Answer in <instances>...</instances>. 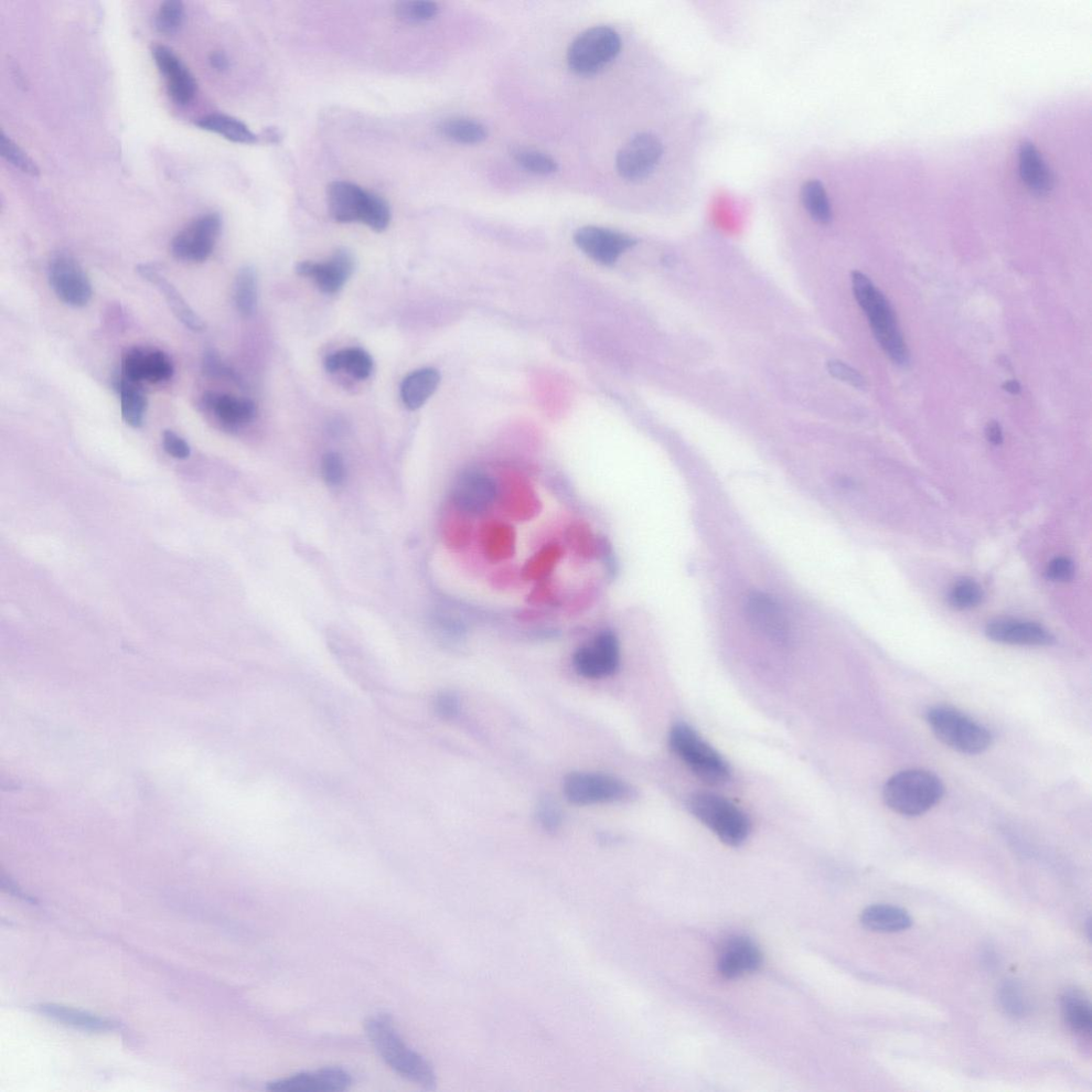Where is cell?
I'll return each instance as SVG.
<instances>
[{
	"mask_svg": "<svg viewBox=\"0 0 1092 1092\" xmlns=\"http://www.w3.org/2000/svg\"><path fill=\"white\" fill-rule=\"evenodd\" d=\"M366 1032L372 1046L396 1074L426 1090H434L436 1076L430 1062L416 1053L401 1037L389 1014L370 1016Z\"/></svg>",
	"mask_w": 1092,
	"mask_h": 1092,
	"instance_id": "obj_1",
	"label": "cell"
},
{
	"mask_svg": "<svg viewBox=\"0 0 1092 1092\" xmlns=\"http://www.w3.org/2000/svg\"><path fill=\"white\" fill-rule=\"evenodd\" d=\"M853 296L869 319L880 345L896 366L905 367L910 353L899 330L894 310L884 295L878 291L871 278L861 272L851 274Z\"/></svg>",
	"mask_w": 1092,
	"mask_h": 1092,
	"instance_id": "obj_2",
	"label": "cell"
},
{
	"mask_svg": "<svg viewBox=\"0 0 1092 1092\" xmlns=\"http://www.w3.org/2000/svg\"><path fill=\"white\" fill-rule=\"evenodd\" d=\"M944 794V784L936 775L917 769L894 775L883 788L885 805L908 818L924 815L938 804Z\"/></svg>",
	"mask_w": 1092,
	"mask_h": 1092,
	"instance_id": "obj_3",
	"label": "cell"
},
{
	"mask_svg": "<svg viewBox=\"0 0 1092 1092\" xmlns=\"http://www.w3.org/2000/svg\"><path fill=\"white\" fill-rule=\"evenodd\" d=\"M669 746L672 753L704 783L720 786L730 780L729 764L690 725H674L669 734Z\"/></svg>",
	"mask_w": 1092,
	"mask_h": 1092,
	"instance_id": "obj_4",
	"label": "cell"
},
{
	"mask_svg": "<svg viewBox=\"0 0 1092 1092\" xmlns=\"http://www.w3.org/2000/svg\"><path fill=\"white\" fill-rule=\"evenodd\" d=\"M689 806L694 818L726 845L737 848L752 832V822L746 813L720 795L694 794L691 797Z\"/></svg>",
	"mask_w": 1092,
	"mask_h": 1092,
	"instance_id": "obj_5",
	"label": "cell"
},
{
	"mask_svg": "<svg viewBox=\"0 0 1092 1092\" xmlns=\"http://www.w3.org/2000/svg\"><path fill=\"white\" fill-rule=\"evenodd\" d=\"M927 723L940 742L958 753L980 755L992 745L993 738L986 727L947 706L931 709Z\"/></svg>",
	"mask_w": 1092,
	"mask_h": 1092,
	"instance_id": "obj_6",
	"label": "cell"
},
{
	"mask_svg": "<svg viewBox=\"0 0 1092 1092\" xmlns=\"http://www.w3.org/2000/svg\"><path fill=\"white\" fill-rule=\"evenodd\" d=\"M623 48L618 32L608 26L589 28L578 35L566 52L567 66L582 77H592L612 63Z\"/></svg>",
	"mask_w": 1092,
	"mask_h": 1092,
	"instance_id": "obj_7",
	"label": "cell"
},
{
	"mask_svg": "<svg viewBox=\"0 0 1092 1092\" xmlns=\"http://www.w3.org/2000/svg\"><path fill=\"white\" fill-rule=\"evenodd\" d=\"M563 794L576 806L626 802L637 797V790L626 781L601 773H571L564 778Z\"/></svg>",
	"mask_w": 1092,
	"mask_h": 1092,
	"instance_id": "obj_8",
	"label": "cell"
},
{
	"mask_svg": "<svg viewBox=\"0 0 1092 1092\" xmlns=\"http://www.w3.org/2000/svg\"><path fill=\"white\" fill-rule=\"evenodd\" d=\"M221 226V217L216 212L199 217L177 235L171 242V252L179 261L206 262L215 249Z\"/></svg>",
	"mask_w": 1092,
	"mask_h": 1092,
	"instance_id": "obj_9",
	"label": "cell"
},
{
	"mask_svg": "<svg viewBox=\"0 0 1092 1092\" xmlns=\"http://www.w3.org/2000/svg\"><path fill=\"white\" fill-rule=\"evenodd\" d=\"M621 652L616 634L601 631L575 652L573 666L581 677L597 680L614 676L620 667Z\"/></svg>",
	"mask_w": 1092,
	"mask_h": 1092,
	"instance_id": "obj_10",
	"label": "cell"
},
{
	"mask_svg": "<svg viewBox=\"0 0 1092 1092\" xmlns=\"http://www.w3.org/2000/svg\"><path fill=\"white\" fill-rule=\"evenodd\" d=\"M663 154L660 139L651 133L631 137L616 157V169L621 177L629 181L648 178L658 166Z\"/></svg>",
	"mask_w": 1092,
	"mask_h": 1092,
	"instance_id": "obj_11",
	"label": "cell"
},
{
	"mask_svg": "<svg viewBox=\"0 0 1092 1092\" xmlns=\"http://www.w3.org/2000/svg\"><path fill=\"white\" fill-rule=\"evenodd\" d=\"M48 278L53 293L63 304L83 307L90 303L92 285L89 277L79 262L69 254L53 256L49 263Z\"/></svg>",
	"mask_w": 1092,
	"mask_h": 1092,
	"instance_id": "obj_12",
	"label": "cell"
},
{
	"mask_svg": "<svg viewBox=\"0 0 1092 1092\" xmlns=\"http://www.w3.org/2000/svg\"><path fill=\"white\" fill-rule=\"evenodd\" d=\"M745 613L749 624L759 634L781 646L789 644L793 637L789 620L784 607L772 595L753 593L747 597Z\"/></svg>",
	"mask_w": 1092,
	"mask_h": 1092,
	"instance_id": "obj_13",
	"label": "cell"
},
{
	"mask_svg": "<svg viewBox=\"0 0 1092 1092\" xmlns=\"http://www.w3.org/2000/svg\"><path fill=\"white\" fill-rule=\"evenodd\" d=\"M574 241L589 258L602 265H613L637 241L629 235L601 227L588 226L578 230Z\"/></svg>",
	"mask_w": 1092,
	"mask_h": 1092,
	"instance_id": "obj_14",
	"label": "cell"
},
{
	"mask_svg": "<svg viewBox=\"0 0 1092 1092\" xmlns=\"http://www.w3.org/2000/svg\"><path fill=\"white\" fill-rule=\"evenodd\" d=\"M123 378L135 383H160L173 378V360L162 350L133 347L124 353Z\"/></svg>",
	"mask_w": 1092,
	"mask_h": 1092,
	"instance_id": "obj_15",
	"label": "cell"
},
{
	"mask_svg": "<svg viewBox=\"0 0 1092 1092\" xmlns=\"http://www.w3.org/2000/svg\"><path fill=\"white\" fill-rule=\"evenodd\" d=\"M498 497L494 478L478 469H468L457 478L453 489L454 504L469 515L487 511Z\"/></svg>",
	"mask_w": 1092,
	"mask_h": 1092,
	"instance_id": "obj_16",
	"label": "cell"
},
{
	"mask_svg": "<svg viewBox=\"0 0 1092 1092\" xmlns=\"http://www.w3.org/2000/svg\"><path fill=\"white\" fill-rule=\"evenodd\" d=\"M352 1085V1077L346 1070L329 1067L314 1073H303L274 1080L267 1085L273 1092H340Z\"/></svg>",
	"mask_w": 1092,
	"mask_h": 1092,
	"instance_id": "obj_17",
	"label": "cell"
},
{
	"mask_svg": "<svg viewBox=\"0 0 1092 1092\" xmlns=\"http://www.w3.org/2000/svg\"><path fill=\"white\" fill-rule=\"evenodd\" d=\"M152 52L158 70L165 77L171 98L180 106L191 103L197 94L198 84L185 63L165 46L154 47Z\"/></svg>",
	"mask_w": 1092,
	"mask_h": 1092,
	"instance_id": "obj_18",
	"label": "cell"
},
{
	"mask_svg": "<svg viewBox=\"0 0 1092 1092\" xmlns=\"http://www.w3.org/2000/svg\"><path fill=\"white\" fill-rule=\"evenodd\" d=\"M298 274L313 278L320 291L334 295L340 291L355 272V259L346 249L337 250L326 263L303 262L296 269Z\"/></svg>",
	"mask_w": 1092,
	"mask_h": 1092,
	"instance_id": "obj_19",
	"label": "cell"
},
{
	"mask_svg": "<svg viewBox=\"0 0 1092 1092\" xmlns=\"http://www.w3.org/2000/svg\"><path fill=\"white\" fill-rule=\"evenodd\" d=\"M986 635L1000 644L1016 646L1044 647L1051 646L1055 641L1044 626L1013 619L992 621L986 627Z\"/></svg>",
	"mask_w": 1092,
	"mask_h": 1092,
	"instance_id": "obj_20",
	"label": "cell"
},
{
	"mask_svg": "<svg viewBox=\"0 0 1092 1092\" xmlns=\"http://www.w3.org/2000/svg\"><path fill=\"white\" fill-rule=\"evenodd\" d=\"M370 194L349 181H334L328 187L330 215L340 223L362 222Z\"/></svg>",
	"mask_w": 1092,
	"mask_h": 1092,
	"instance_id": "obj_21",
	"label": "cell"
},
{
	"mask_svg": "<svg viewBox=\"0 0 1092 1092\" xmlns=\"http://www.w3.org/2000/svg\"><path fill=\"white\" fill-rule=\"evenodd\" d=\"M136 270L145 280L156 285L160 293L164 294L163 296L171 310H173V313L181 324L194 332H202L205 330L206 325L203 323L201 317L190 307L176 286L167 280L166 276L160 273L156 266L141 264L136 267Z\"/></svg>",
	"mask_w": 1092,
	"mask_h": 1092,
	"instance_id": "obj_22",
	"label": "cell"
},
{
	"mask_svg": "<svg viewBox=\"0 0 1092 1092\" xmlns=\"http://www.w3.org/2000/svg\"><path fill=\"white\" fill-rule=\"evenodd\" d=\"M1019 173L1024 184L1034 194L1045 196L1055 186V175L1040 149L1031 143L1023 142L1019 148Z\"/></svg>",
	"mask_w": 1092,
	"mask_h": 1092,
	"instance_id": "obj_23",
	"label": "cell"
},
{
	"mask_svg": "<svg viewBox=\"0 0 1092 1092\" xmlns=\"http://www.w3.org/2000/svg\"><path fill=\"white\" fill-rule=\"evenodd\" d=\"M762 963L761 951L752 940L733 938L726 942L720 957L719 969L726 979H736L756 971Z\"/></svg>",
	"mask_w": 1092,
	"mask_h": 1092,
	"instance_id": "obj_24",
	"label": "cell"
},
{
	"mask_svg": "<svg viewBox=\"0 0 1092 1092\" xmlns=\"http://www.w3.org/2000/svg\"><path fill=\"white\" fill-rule=\"evenodd\" d=\"M202 402L222 424L231 428L247 425L256 415L254 402L237 396L208 392L203 396Z\"/></svg>",
	"mask_w": 1092,
	"mask_h": 1092,
	"instance_id": "obj_25",
	"label": "cell"
},
{
	"mask_svg": "<svg viewBox=\"0 0 1092 1092\" xmlns=\"http://www.w3.org/2000/svg\"><path fill=\"white\" fill-rule=\"evenodd\" d=\"M861 923L865 928L876 933L893 934L910 928L913 925V918L902 908L892 905H874L864 910Z\"/></svg>",
	"mask_w": 1092,
	"mask_h": 1092,
	"instance_id": "obj_26",
	"label": "cell"
},
{
	"mask_svg": "<svg viewBox=\"0 0 1092 1092\" xmlns=\"http://www.w3.org/2000/svg\"><path fill=\"white\" fill-rule=\"evenodd\" d=\"M440 381V373L434 369H423L410 373L402 381L401 389V400L406 408L420 409L434 394Z\"/></svg>",
	"mask_w": 1092,
	"mask_h": 1092,
	"instance_id": "obj_27",
	"label": "cell"
},
{
	"mask_svg": "<svg viewBox=\"0 0 1092 1092\" xmlns=\"http://www.w3.org/2000/svg\"><path fill=\"white\" fill-rule=\"evenodd\" d=\"M37 1012L58 1022L79 1027V1029L91 1032H105L114 1029V1024L101 1016L84 1012L79 1010L64 1008L61 1005L43 1004L36 1008Z\"/></svg>",
	"mask_w": 1092,
	"mask_h": 1092,
	"instance_id": "obj_28",
	"label": "cell"
},
{
	"mask_svg": "<svg viewBox=\"0 0 1092 1092\" xmlns=\"http://www.w3.org/2000/svg\"><path fill=\"white\" fill-rule=\"evenodd\" d=\"M196 125L202 130L218 134L232 143L253 145L258 136L250 128L235 117L223 113H210L200 117Z\"/></svg>",
	"mask_w": 1092,
	"mask_h": 1092,
	"instance_id": "obj_29",
	"label": "cell"
},
{
	"mask_svg": "<svg viewBox=\"0 0 1092 1092\" xmlns=\"http://www.w3.org/2000/svg\"><path fill=\"white\" fill-rule=\"evenodd\" d=\"M1066 1024L1074 1032L1090 1035L1092 1030L1091 1004L1086 995L1077 989L1067 990L1061 1000Z\"/></svg>",
	"mask_w": 1092,
	"mask_h": 1092,
	"instance_id": "obj_30",
	"label": "cell"
},
{
	"mask_svg": "<svg viewBox=\"0 0 1092 1092\" xmlns=\"http://www.w3.org/2000/svg\"><path fill=\"white\" fill-rule=\"evenodd\" d=\"M329 372L345 370L359 380L368 379L373 369L369 353L361 348H349L332 353L325 362Z\"/></svg>",
	"mask_w": 1092,
	"mask_h": 1092,
	"instance_id": "obj_31",
	"label": "cell"
},
{
	"mask_svg": "<svg viewBox=\"0 0 1092 1092\" xmlns=\"http://www.w3.org/2000/svg\"><path fill=\"white\" fill-rule=\"evenodd\" d=\"M120 393L122 419L128 426L141 428L145 424L147 400L138 383L122 379L117 385Z\"/></svg>",
	"mask_w": 1092,
	"mask_h": 1092,
	"instance_id": "obj_32",
	"label": "cell"
},
{
	"mask_svg": "<svg viewBox=\"0 0 1092 1092\" xmlns=\"http://www.w3.org/2000/svg\"><path fill=\"white\" fill-rule=\"evenodd\" d=\"M801 201L813 220L821 226L831 223L833 218L831 203L826 188L819 179L806 181L801 188Z\"/></svg>",
	"mask_w": 1092,
	"mask_h": 1092,
	"instance_id": "obj_33",
	"label": "cell"
},
{
	"mask_svg": "<svg viewBox=\"0 0 1092 1092\" xmlns=\"http://www.w3.org/2000/svg\"><path fill=\"white\" fill-rule=\"evenodd\" d=\"M438 132L448 141L460 145H478L488 138L487 128L483 124L464 117L445 120L438 126Z\"/></svg>",
	"mask_w": 1092,
	"mask_h": 1092,
	"instance_id": "obj_34",
	"label": "cell"
},
{
	"mask_svg": "<svg viewBox=\"0 0 1092 1092\" xmlns=\"http://www.w3.org/2000/svg\"><path fill=\"white\" fill-rule=\"evenodd\" d=\"M258 274L250 266L241 269L235 281V304L243 317H251L258 308Z\"/></svg>",
	"mask_w": 1092,
	"mask_h": 1092,
	"instance_id": "obj_35",
	"label": "cell"
},
{
	"mask_svg": "<svg viewBox=\"0 0 1092 1092\" xmlns=\"http://www.w3.org/2000/svg\"><path fill=\"white\" fill-rule=\"evenodd\" d=\"M511 157L516 164L528 173L537 176H551L560 170L556 160L538 149L516 146L511 149Z\"/></svg>",
	"mask_w": 1092,
	"mask_h": 1092,
	"instance_id": "obj_36",
	"label": "cell"
},
{
	"mask_svg": "<svg viewBox=\"0 0 1092 1092\" xmlns=\"http://www.w3.org/2000/svg\"><path fill=\"white\" fill-rule=\"evenodd\" d=\"M998 1000L1005 1013L1015 1019L1024 1018L1031 1011L1029 997H1027L1022 984L1014 980H1005L1001 984L998 991Z\"/></svg>",
	"mask_w": 1092,
	"mask_h": 1092,
	"instance_id": "obj_37",
	"label": "cell"
},
{
	"mask_svg": "<svg viewBox=\"0 0 1092 1092\" xmlns=\"http://www.w3.org/2000/svg\"><path fill=\"white\" fill-rule=\"evenodd\" d=\"M184 20V4L179 0H168L159 7L155 26L164 35H175L183 26Z\"/></svg>",
	"mask_w": 1092,
	"mask_h": 1092,
	"instance_id": "obj_38",
	"label": "cell"
},
{
	"mask_svg": "<svg viewBox=\"0 0 1092 1092\" xmlns=\"http://www.w3.org/2000/svg\"><path fill=\"white\" fill-rule=\"evenodd\" d=\"M983 598L982 589L976 581L963 578L951 587L948 601L957 609H971L979 606Z\"/></svg>",
	"mask_w": 1092,
	"mask_h": 1092,
	"instance_id": "obj_39",
	"label": "cell"
},
{
	"mask_svg": "<svg viewBox=\"0 0 1092 1092\" xmlns=\"http://www.w3.org/2000/svg\"><path fill=\"white\" fill-rule=\"evenodd\" d=\"M0 151H2V156L7 162L19 169L21 173L32 177L39 176L40 171L34 160H32L16 143L11 141L4 132H2V136H0Z\"/></svg>",
	"mask_w": 1092,
	"mask_h": 1092,
	"instance_id": "obj_40",
	"label": "cell"
},
{
	"mask_svg": "<svg viewBox=\"0 0 1092 1092\" xmlns=\"http://www.w3.org/2000/svg\"><path fill=\"white\" fill-rule=\"evenodd\" d=\"M396 16L409 23L431 21L438 14V7L433 2H401L395 7Z\"/></svg>",
	"mask_w": 1092,
	"mask_h": 1092,
	"instance_id": "obj_41",
	"label": "cell"
},
{
	"mask_svg": "<svg viewBox=\"0 0 1092 1092\" xmlns=\"http://www.w3.org/2000/svg\"><path fill=\"white\" fill-rule=\"evenodd\" d=\"M390 222L391 209L388 202L371 192L362 223L374 232L380 233L388 229Z\"/></svg>",
	"mask_w": 1092,
	"mask_h": 1092,
	"instance_id": "obj_42",
	"label": "cell"
},
{
	"mask_svg": "<svg viewBox=\"0 0 1092 1092\" xmlns=\"http://www.w3.org/2000/svg\"><path fill=\"white\" fill-rule=\"evenodd\" d=\"M537 818L544 830L549 832L559 831L563 820L560 805L549 797L540 800L537 807Z\"/></svg>",
	"mask_w": 1092,
	"mask_h": 1092,
	"instance_id": "obj_43",
	"label": "cell"
},
{
	"mask_svg": "<svg viewBox=\"0 0 1092 1092\" xmlns=\"http://www.w3.org/2000/svg\"><path fill=\"white\" fill-rule=\"evenodd\" d=\"M321 472L330 486H339L344 483L346 466L344 460L337 453H328L321 463Z\"/></svg>",
	"mask_w": 1092,
	"mask_h": 1092,
	"instance_id": "obj_44",
	"label": "cell"
},
{
	"mask_svg": "<svg viewBox=\"0 0 1092 1092\" xmlns=\"http://www.w3.org/2000/svg\"><path fill=\"white\" fill-rule=\"evenodd\" d=\"M827 369L831 376L835 379L848 383L855 389H865L866 382L862 377V374L858 370H855L851 367L848 366V364L839 360H831L827 364Z\"/></svg>",
	"mask_w": 1092,
	"mask_h": 1092,
	"instance_id": "obj_45",
	"label": "cell"
},
{
	"mask_svg": "<svg viewBox=\"0 0 1092 1092\" xmlns=\"http://www.w3.org/2000/svg\"><path fill=\"white\" fill-rule=\"evenodd\" d=\"M203 371L210 378H228L238 381L237 373H235L226 364L223 363L220 356L215 350H208L203 357Z\"/></svg>",
	"mask_w": 1092,
	"mask_h": 1092,
	"instance_id": "obj_46",
	"label": "cell"
},
{
	"mask_svg": "<svg viewBox=\"0 0 1092 1092\" xmlns=\"http://www.w3.org/2000/svg\"><path fill=\"white\" fill-rule=\"evenodd\" d=\"M434 711L444 721H454L462 711V702L453 691H443L436 695Z\"/></svg>",
	"mask_w": 1092,
	"mask_h": 1092,
	"instance_id": "obj_47",
	"label": "cell"
},
{
	"mask_svg": "<svg viewBox=\"0 0 1092 1092\" xmlns=\"http://www.w3.org/2000/svg\"><path fill=\"white\" fill-rule=\"evenodd\" d=\"M1075 574V563L1067 557H1056L1046 567L1047 577L1054 582L1072 581Z\"/></svg>",
	"mask_w": 1092,
	"mask_h": 1092,
	"instance_id": "obj_48",
	"label": "cell"
},
{
	"mask_svg": "<svg viewBox=\"0 0 1092 1092\" xmlns=\"http://www.w3.org/2000/svg\"><path fill=\"white\" fill-rule=\"evenodd\" d=\"M163 445L165 451L176 459L184 460L190 456V446L176 433L166 431L163 434Z\"/></svg>",
	"mask_w": 1092,
	"mask_h": 1092,
	"instance_id": "obj_49",
	"label": "cell"
},
{
	"mask_svg": "<svg viewBox=\"0 0 1092 1092\" xmlns=\"http://www.w3.org/2000/svg\"><path fill=\"white\" fill-rule=\"evenodd\" d=\"M986 437L987 440L995 446L1003 444V431L1001 425L997 421H991L988 423L986 427Z\"/></svg>",
	"mask_w": 1092,
	"mask_h": 1092,
	"instance_id": "obj_50",
	"label": "cell"
},
{
	"mask_svg": "<svg viewBox=\"0 0 1092 1092\" xmlns=\"http://www.w3.org/2000/svg\"><path fill=\"white\" fill-rule=\"evenodd\" d=\"M209 62L211 67L219 72L227 71L230 68V60L223 51L212 52Z\"/></svg>",
	"mask_w": 1092,
	"mask_h": 1092,
	"instance_id": "obj_51",
	"label": "cell"
},
{
	"mask_svg": "<svg viewBox=\"0 0 1092 1092\" xmlns=\"http://www.w3.org/2000/svg\"><path fill=\"white\" fill-rule=\"evenodd\" d=\"M1003 390L1012 395H1020L1022 392L1021 384L1016 380L1006 381Z\"/></svg>",
	"mask_w": 1092,
	"mask_h": 1092,
	"instance_id": "obj_52",
	"label": "cell"
},
{
	"mask_svg": "<svg viewBox=\"0 0 1092 1092\" xmlns=\"http://www.w3.org/2000/svg\"><path fill=\"white\" fill-rule=\"evenodd\" d=\"M265 137L267 138V141H269L270 143H277L278 138H280V135H278V133L275 130H271V128H270V130H267Z\"/></svg>",
	"mask_w": 1092,
	"mask_h": 1092,
	"instance_id": "obj_53",
	"label": "cell"
}]
</instances>
